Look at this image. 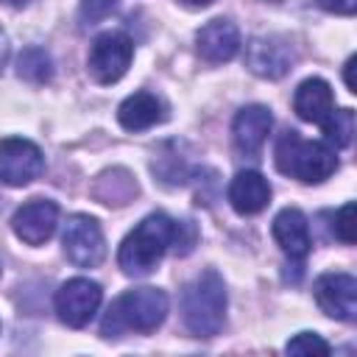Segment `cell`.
<instances>
[{
  "instance_id": "obj_4",
  "label": "cell",
  "mask_w": 357,
  "mask_h": 357,
  "mask_svg": "<svg viewBox=\"0 0 357 357\" xmlns=\"http://www.w3.org/2000/svg\"><path fill=\"white\" fill-rule=\"evenodd\" d=\"M276 167L279 173L304 181V184H321L337 170V156L326 142L304 139L298 131H284L276 139Z\"/></svg>"
},
{
  "instance_id": "obj_15",
  "label": "cell",
  "mask_w": 357,
  "mask_h": 357,
  "mask_svg": "<svg viewBox=\"0 0 357 357\" xmlns=\"http://www.w3.org/2000/svg\"><path fill=\"white\" fill-rule=\"evenodd\" d=\"M273 237L279 243V248L290 257V259H301L307 257L312 237H310V223L304 218L301 209L287 206L273 218Z\"/></svg>"
},
{
  "instance_id": "obj_25",
  "label": "cell",
  "mask_w": 357,
  "mask_h": 357,
  "mask_svg": "<svg viewBox=\"0 0 357 357\" xmlns=\"http://www.w3.org/2000/svg\"><path fill=\"white\" fill-rule=\"evenodd\" d=\"M8 56H11V42H8V33L0 28V73H3L6 61H8Z\"/></svg>"
},
{
  "instance_id": "obj_13",
  "label": "cell",
  "mask_w": 357,
  "mask_h": 357,
  "mask_svg": "<svg viewBox=\"0 0 357 357\" xmlns=\"http://www.w3.org/2000/svg\"><path fill=\"white\" fill-rule=\"evenodd\" d=\"M271 126H273V114L268 106L262 103H251V106H243L237 114H234V123H231V137H234V145L240 153L245 156H254L268 134H271Z\"/></svg>"
},
{
  "instance_id": "obj_21",
  "label": "cell",
  "mask_w": 357,
  "mask_h": 357,
  "mask_svg": "<svg viewBox=\"0 0 357 357\" xmlns=\"http://www.w3.org/2000/svg\"><path fill=\"white\" fill-rule=\"evenodd\" d=\"M284 351L287 354H329L332 346L321 335H315V332H298L296 337L287 340Z\"/></svg>"
},
{
  "instance_id": "obj_5",
  "label": "cell",
  "mask_w": 357,
  "mask_h": 357,
  "mask_svg": "<svg viewBox=\"0 0 357 357\" xmlns=\"http://www.w3.org/2000/svg\"><path fill=\"white\" fill-rule=\"evenodd\" d=\"M134 59V42L123 31H106L98 33L89 45L86 56V73L98 84H114L126 75Z\"/></svg>"
},
{
  "instance_id": "obj_10",
  "label": "cell",
  "mask_w": 357,
  "mask_h": 357,
  "mask_svg": "<svg viewBox=\"0 0 357 357\" xmlns=\"http://www.w3.org/2000/svg\"><path fill=\"white\" fill-rule=\"evenodd\" d=\"M56 226H59V206L50 198H31V201H25L14 212V218H11L14 234L22 243H28V245L47 243L53 237Z\"/></svg>"
},
{
  "instance_id": "obj_17",
  "label": "cell",
  "mask_w": 357,
  "mask_h": 357,
  "mask_svg": "<svg viewBox=\"0 0 357 357\" xmlns=\"http://www.w3.org/2000/svg\"><path fill=\"white\" fill-rule=\"evenodd\" d=\"M167 117V109L162 103V98H156L153 92H134L128 95L120 109H117V120L126 131H145L153 128L156 123H162Z\"/></svg>"
},
{
  "instance_id": "obj_7",
  "label": "cell",
  "mask_w": 357,
  "mask_h": 357,
  "mask_svg": "<svg viewBox=\"0 0 357 357\" xmlns=\"http://www.w3.org/2000/svg\"><path fill=\"white\" fill-rule=\"evenodd\" d=\"M100 298H103V290L98 282L86 279V276H75V279H67L59 290H56V298H53V307L61 318V324L73 326V329H81L92 321V315L98 312L100 307Z\"/></svg>"
},
{
  "instance_id": "obj_23",
  "label": "cell",
  "mask_w": 357,
  "mask_h": 357,
  "mask_svg": "<svg viewBox=\"0 0 357 357\" xmlns=\"http://www.w3.org/2000/svg\"><path fill=\"white\" fill-rule=\"evenodd\" d=\"M117 3L120 0H81V20L92 25V22L103 20L106 14H112Z\"/></svg>"
},
{
  "instance_id": "obj_2",
  "label": "cell",
  "mask_w": 357,
  "mask_h": 357,
  "mask_svg": "<svg viewBox=\"0 0 357 357\" xmlns=\"http://www.w3.org/2000/svg\"><path fill=\"white\" fill-rule=\"evenodd\" d=\"M167 293L159 287H134L120 293L103 321H100V335L103 337H123L126 332H153L162 326V321L167 318Z\"/></svg>"
},
{
  "instance_id": "obj_8",
  "label": "cell",
  "mask_w": 357,
  "mask_h": 357,
  "mask_svg": "<svg viewBox=\"0 0 357 357\" xmlns=\"http://www.w3.org/2000/svg\"><path fill=\"white\" fill-rule=\"evenodd\" d=\"M45 170L42 148L25 137L0 139V181L8 187H25Z\"/></svg>"
},
{
  "instance_id": "obj_22",
  "label": "cell",
  "mask_w": 357,
  "mask_h": 357,
  "mask_svg": "<svg viewBox=\"0 0 357 357\" xmlns=\"http://www.w3.org/2000/svg\"><path fill=\"white\" fill-rule=\"evenodd\" d=\"M332 229H335V237L343 240L346 245H351V243L357 240V229H354V204H351V201L337 209Z\"/></svg>"
},
{
  "instance_id": "obj_28",
  "label": "cell",
  "mask_w": 357,
  "mask_h": 357,
  "mask_svg": "<svg viewBox=\"0 0 357 357\" xmlns=\"http://www.w3.org/2000/svg\"><path fill=\"white\" fill-rule=\"evenodd\" d=\"M3 3H8V6H17V8H20V6H25L28 0H3Z\"/></svg>"
},
{
  "instance_id": "obj_12",
  "label": "cell",
  "mask_w": 357,
  "mask_h": 357,
  "mask_svg": "<svg viewBox=\"0 0 357 357\" xmlns=\"http://www.w3.org/2000/svg\"><path fill=\"white\" fill-rule=\"evenodd\" d=\"M195 47H198V56L209 64L231 61L240 50V31L231 20L215 17L195 33Z\"/></svg>"
},
{
  "instance_id": "obj_14",
  "label": "cell",
  "mask_w": 357,
  "mask_h": 357,
  "mask_svg": "<svg viewBox=\"0 0 357 357\" xmlns=\"http://www.w3.org/2000/svg\"><path fill=\"white\" fill-rule=\"evenodd\" d=\"M271 201V184L257 170H240L229 184V204L237 215H257Z\"/></svg>"
},
{
  "instance_id": "obj_6",
  "label": "cell",
  "mask_w": 357,
  "mask_h": 357,
  "mask_svg": "<svg viewBox=\"0 0 357 357\" xmlns=\"http://www.w3.org/2000/svg\"><path fill=\"white\" fill-rule=\"evenodd\" d=\"M61 248L73 265L98 268L106 257V240L100 223L89 215H70L61 231Z\"/></svg>"
},
{
  "instance_id": "obj_18",
  "label": "cell",
  "mask_w": 357,
  "mask_h": 357,
  "mask_svg": "<svg viewBox=\"0 0 357 357\" xmlns=\"http://www.w3.org/2000/svg\"><path fill=\"white\" fill-rule=\"evenodd\" d=\"M92 192H95V198L100 204L123 206V204H128L137 195V178L126 167H112V170H106V173L98 176Z\"/></svg>"
},
{
  "instance_id": "obj_1",
  "label": "cell",
  "mask_w": 357,
  "mask_h": 357,
  "mask_svg": "<svg viewBox=\"0 0 357 357\" xmlns=\"http://www.w3.org/2000/svg\"><path fill=\"white\" fill-rule=\"evenodd\" d=\"M192 243L195 229L190 220H173L162 212H153L126 234L117 251V265L128 276H148L170 248L187 254Z\"/></svg>"
},
{
  "instance_id": "obj_30",
  "label": "cell",
  "mask_w": 357,
  "mask_h": 357,
  "mask_svg": "<svg viewBox=\"0 0 357 357\" xmlns=\"http://www.w3.org/2000/svg\"><path fill=\"white\" fill-rule=\"evenodd\" d=\"M0 271H3V265H0Z\"/></svg>"
},
{
  "instance_id": "obj_29",
  "label": "cell",
  "mask_w": 357,
  "mask_h": 357,
  "mask_svg": "<svg viewBox=\"0 0 357 357\" xmlns=\"http://www.w3.org/2000/svg\"><path fill=\"white\" fill-rule=\"evenodd\" d=\"M268 3H282V0H268Z\"/></svg>"
},
{
  "instance_id": "obj_16",
  "label": "cell",
  "mask_w": 357,
  "mask_h": 357,
  "mask_svg": "<svg viewBox=\"0 0 357 357\" xmlns=\"http://www.w3.org/2000/svg\"><path fill=\"white\" fill-rule=\"evenodd\" d=\"M293 109H296V114L304 123L321 126L332 114V109H335L332 86L324 78H307V81H301L296 86V95H293Z\"/></svg>"
},
{
  "instance_id": "obj_24",
  "label": "cell",
  "mask_w": 357,
  "mask_h": 357,
  "mask_svg": "<svg viewBox=\"0 0 357 357\" xmlns=\"http://www.w3.org/2000/svg\"><path fill=\"white\" fill-rule=\"evenodd\" d=\"M318 6L324 11H332V14H354L357 11V0H318Z\"/></svg>"
},
{
  "instance_id": "obj_20",
  "label": "cell",
  "mask_w": 357,
  "mask_h": 357,
  "mask_svg": "<svg viewBox=\"0 0 357 357\" xmlns=\"http://www.w3.org/2000/svg\"><path fill=\"white\" fill-rule=\"evenodd\" d=\"M326 142L335 148H346L354 137V112L351 109H332V114L321 123Z\"/></svg>"
},
{
  "instance_id": "obj_3",
  "label": "cell",
  "mask_w": 357,
  "mask_h": 357,
  "mask_svg": "<svg viewBox=\"0 0 357 357\" xmlns=\"http://www.w3.org/2000/svg\"><path fill=\"white\" fill-rule=\"evenodd\" d=\"M181 318L195 337H215L226 324V284L215 268L201 271L181 293Z\"/></svg>"
},
{
  "instance_id": "obj_9",
  "label": "cell",
  "mask_w": 357,
  "mask_h": 357,
  "mask_svg": "<svg viewBox=\"0 0 357 357\" xmlns=\"http://www.w3.org/2000/svg\"><path fill=\"white\" fill-rule=\"evenodd\" d=\"M293 47L287 39L282 36H254L245 45V67L268 81H276L282 75H287V70L293 67Z\"/></svg>"
},
{
  "instance_id": "obj_11",
  "label": "cell",
  "mask_w": 357,
  "mask_h": 357,
  "mask_svg": "<svg viewBox=\"0 0 357 357\" xmlns=\"http://www.w3.org/2000/svg\"><path fill=\"white\" fill-rule=\"evenodd\" d=\"M315 301L318 307L337 321H354L357 315V279L349 273H324L315 279Z\"/></svg>"
},
{
  "instance_id": "obj_19",
  "label": "cell",
  "mask_w": 357,
  "mask_h": 357,
  "mask_svg": "<svg viewBox=\"0 0 357 357\" xmlns=\"http://www.w3.org/2000/svg\"><path fill=\"white\" fill-rule=\"evenodd\" d=\"M17 75L33 86H42L53 78V59L45 47H25L17 59Z\"/></svg>"
},
{
  "instance_id": "obj_27",
  "label": "cell",
  "mask_w": 357,
  "mask_h": 357,
  "mask_svg": "<svg viewBox=\"0 0 357 357\" xmlns=\"http://www.w3.org/2000/svg\"><path fill=\"white\" fill-rule=\"evenodd\" d=\"M178 3H184V6H190V8H204V6H212L215 0H178Z\"/></svg>"
},
{
  "instance_id": "obj_26",
  "label": "cell",
  "mask_w": 357,
  "mask_h": 357,
  "mask_svg": "<svg viewBox=\"0 0 357 357\" xmlns=\"http://www.w3.org/2000/svg\"><path fill=\"white\" fill-rule=\"evenodd\" d=\"M354 64H357V56H351V59L346 61V86H349L351 92H357V81H354Z\"/></svg>"
}]
</instances>
